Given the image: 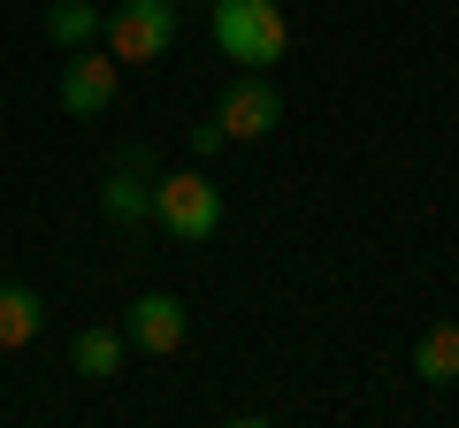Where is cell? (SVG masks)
I'll return each mask as SVG.
<instances>
[{
	"mask_svg": "<svg viewBox=\"0 0 459 428\" xmlns=\"http://www.w3.org/2000/svg\"><path fill=\"white\" fill-rule=\"evenodd\" d=\"M214 47L238 69H276L291 47V23H283V0H207Z\"/></svg>",
	"mask_w": 459,
	"mask_h": 428,
	"instance_id": "cell-1",
	"label": "cell"
},
{
	"mask_svg": "<svg viewBox=\"0 0 459 428\" xmlns=\"http://www.w3.org/2000/svg\"><path fill=\"white\" fill-rule=\"evenodd\" d=\"M177 8H184V0H177ZM199 8H207V0H199Z\"/></svg>",
	"mask_w": 459,
	"mask_h": 428,
	"instance_id": "cell-14",
	"label": "cell"
},
{
	"mask_svg": "<svg viewBox=\"0 0 459 428\" xmlns=\"http://www.w3.org/2000/svg\"><path fill=\"white\" fill-rule=\"evenodd\" d=\"M123 352H131V337H123V330H77L69 367H77L84 382H115V375H123Z\"/></svg>",
	"mask_w": 459,
	"mask_h": 428,
	"instance_id": "cell-7",
	"label": "cell"
},
{
	"mask_svg": "<svg viewBox=\"0 0 459 428\" xmlns=\"http://www.w3.org/2000/svg\"><path fill=\"white\" fill-rule=\"evenodd\" d=\"M115 168H131V176H161V161H153V146H115Z\"/></svg>",
	"mask_w": 459,
	"mask_h": 428,
	"instance_id": "cell-13",
	"label": "cell"
},
{
	"mask_svg": "<svg viewBox=\"0 0 459 428\" xmlns=\"http://www.w3.org/2000/svg\"><path fill=\"white\" fill-rule=\"evenodd\" d=\"M214 123H222V138H268L283 123V99L276 84L261 77V69H246V77L222 84V107H214Z\"/></svg>",
	"mask_w": 459,
	"mask_h": 428,
	"instance_id": "cell-4",
	"label": "cell"
},
{
	"mask_svg": "<svg viewBox=\"0 0 459 428\" xmlns=\"http://www.w3.org/2000/svg\"><path fill=\"white\" fill-rule=\"evenodd\" d=\"M153 222H161L177 245H207L214 230H222V192H214L207 176H153Z\"/></svg>",
	"mask_w": 459,
	"mask_h": 428,
	"instance_id": "cell-3",
	"label": "cell"
},
{
	"mask_svg": "<svg viewBox=\"0 0 459 428\" xmlns=\"http://www.w3.org/2000/svg\"><path fill=\"white\" fill-rule=\"evenodd\" d=\"M39 330H47V298H39L31 283H0V345L16 352V345H31Z\"/></svg>",
	"mask_w": 459,
	"mask_h": 428,
	"instance_id": "cell-9",
	"label": "cell"
},
{
	"mask_svg": "<svg viewBox=\"0 0 459 428\" xmlns=\"http://www.w3.org/2000/svg\"><path fill=\"white\" fill-rule=\"evenodd\" d=\"M100 23H108V16H100L92 0H54V8H47V39H54L62 54H77V47H100Z\"/></svg>",
	"mask_w": 459,
	"mask_h": 428,
	"instance_id": "cell-10",
	"label": "cell"
},
{
	"mask_svg": "<svg viewBox=\"0 0 459 428\" xmlns=\"http://www.w3.org/2000/svg\"><path fill=\"white\" fill-rule=\"evenodd\" d=\"M115 84H123V62L100 54V47H77V54H69V69H62V107L77 123H92V116H108V107H115Z\"/></svg>",
	"mask_w": 459,
	"mask_h": 428,
	"instance_id": "cell-5",
	"label": "cell"
},
{
	"mask_svg": "<svg viewBox=\"0 0 459 428\" xmlns=\"http://www.w3.org/2000/svg\"><path fill=\"white\" fill-rule=\"evenodd\" d=\"M177 23H184L177 0H123V8L100 23V39H108V54L123 69H146V62H161V54L177 47Z\"/></svg>",
	"mask_w": 459,
	"mask_h": 428,
	"instance_id": "cell-2",
	"label": "cell"
},
{
	"mask_svg": "<svg viewBox=\"0 0 459 428\" xmlns=\"http://www.w3.org/2000/svg\"><path fill=\"white\" fill-rule=\"evenodd\" d=\"M184 138H192V153H199V161H214V153L230 146V138H222V123H214V116H207V123H192Z\"/></svg>",
	"mask_w": 459,
	"mask_h": 428,
	"instance_id": "cell-12",
	"label": "cell"
},
{
	"mask_svg": "<svg viewBox=\"0 0 459 428\" xmlns=\"http://www.w3.org/2000/svg\"><path fill=\"white\" fill-rule=\"evenodd\" d=\"M413 375L437 382V390H444V382H459V330H452V321H437V330L413 345Z\"/></svg>",
	"mask_w": 459,
	"mask_h": 428,
	"instance_id": "cell-11",
	"label": "cell"
},
{
	"mask_svg": "<svg viewBox=\"0 0 459 428\" xmlns=\"http://www.w3.org/2000/svg\"><path fill=\"white\" fill-rule=\"evenodd\" d=\"M123 337H131L138 352H177L184 337H192V313H184L177 291H138L131 313H123Z\"/></svg>",
	"mask_w": 459,
	"mask_h": 428,
	"instance_id": "cell-6",
	"label": "cell"
},
{
	"mask_svg": "<svg viewBox=\"0 0 459 428\" xmlns=\"http://www.w3.org/2000/svg\"><path fill=\"white\" fill-rule=\"evenodd\" d=\"M100 214L108 222H153V176H131V168H108V184H100Z\"/></svg>",
	"mask_w": 459,
	"mask_h": 428,
	"instance_id": "cell-8",
	"label": "cell"
}]
</instances>
